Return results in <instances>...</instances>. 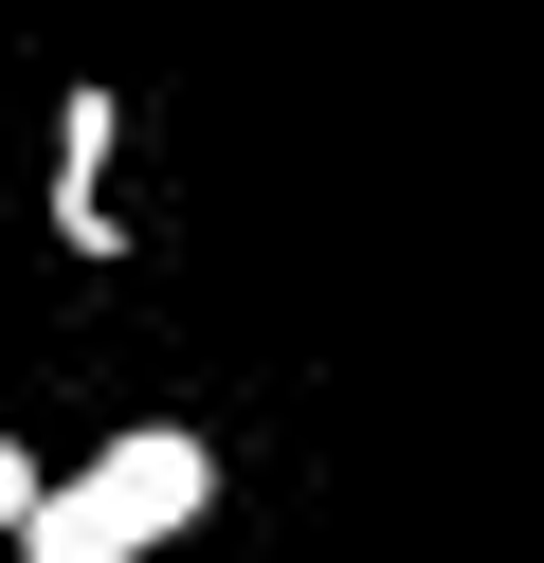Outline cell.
Segmentation results:
<instances>
[{"label": "cell", "mask_w": 544, "mask_h": 563, "mask_svg": "<svg viewBox=\"0 0 544 563\" xmlns=\"http://www.w3.org/2000/svg\"><path fill=\"white\" fill-rule=\"evenodd\" d=\"M200 509H218V437H181V418H127L109 454H73V473L36 490L19 563H145V545H181Z\"/></svg>", "instance_id": "obj_1"}, {"label": "cell", "mask_w": 544, "mask_h": 563, "mask_svg": "<svg viewBox=\"0 0 544 563\" xmlns=\"http://www.w3.org/2000/svg\"><path fill=\"white\" fill-rule=\"evenodd\" d=\"M109 146H127V91H73V110H55V236H73V255H127V200H109Z\"/></svg>", "instance_id": "obj_2"}, {"label": "cell", "mask_w": 544, "mask_h": 563, "mask_svg": "<svg viewBox=\"0 0 544 563\" xmlns=\"http://www.w3.org/2000/svg\"><path fill=\"white\" fill-rule=\"evenodd\" d=\"M36 490H55V473H36V454L0 437V545H19V527H36Z\"/></svg>", "instance_id": "obj_3"}]
</instances>
